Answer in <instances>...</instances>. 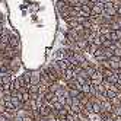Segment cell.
<instances>
[{"mask_svg":"<svg viewBox=\"0 0 121 121\" xmlns=\"http://www.w3.org/2000/svg\"><path fill=\"white\" fill-rule=\"evenodd\" d=\"M104 80H107L108 83H111V85H114V83H117L118 80H120V77H118V73L117 72H114L111 76H108L107 79H104Z\"/></svg>","mask_w":121,"mask_h":121,"instance_id":"cell-9","label":"cell"},{"mask_svg":"<svg viewBox=\"0 0 121 121\" xmlns=\"http://www.w3.org/2000/svg\"><path fill=\"white\" fill-rule=\"evenodd\" d=\"M38 111H39V115L41 117H48L51 114V111H53V108H51V104L50 102H45L41 108H38Z\"/></svg>","mask_w":121,"mask_h":121,"instance_id":"cell-4","label":"cell"},{"mask_svg":"<svg viewBox=\"0 0 121 121\" xmlns=\"http://www.w3.org/2000/svg\"><path fill=\"white\" fill-rule=\"evenodd\" d=\"M9 45L10 47H21V41H19V38H18V35L16 34H13L12 31H10V37H9Z\"/></svg>","mask_w":121,"mask_h":121,"instance_id":"cell-6","label":"cell"},{"mask_svg":"<svg viewBox=\"0 0 121 121\" xmlns=\"http://www.w3.org/2000/svg\"><path fill=\"white\" fill-rule=\"evenodd\" d=\"M117 93H118L117 91H114V89H111V88H109V89H107V93H105V95H107V98H108V99H112V98H115V96H117Z\"/></svg>","mask_w":121,"mask_h":121,"instance_id":"cell-13","label":"cell"},{"mask_svg":"<svg viewBox=\"0 0 121 121\" xmlns=\"http://www.w3.org/2000/svg\"><path fill=\"white\" fill-rule=\"evenodd\" d=\"M91 79V85H99V83H102V80H104V76H102V72H99V70H95V73L89 77Z\"/></svg>","mask_w":121,"mask_h":121,"instance_id":"cell-2","label":"cell"},{"mask_svg":"<svg viewBox=\"0 0 121 121\" xmlns=\"http://www.w3.org/2000/svg\"><path fill=\"white\" fill-rule=\"evenodd\" d=\"M89 89H91V83H85V85H82L80 92L85 93V95H89Z\"/></svg>","mask_w":121,"mask_h":121,"instance_id":"cell-14","label":"cell"},{"mask_svg":"<svg viewBox=\"0 0 121 121\" xmlns=\"http://www.w3.org/2000/svg\"><path fill=\"white\" fill-rule=\"evenodd\" d=\"M21 64H22L21 56H15L13 58H10V70H12L13 73H16V72L21 69Z\"/></svg>","mask_w":121,"mask_h":121,"instance_id":"cell-1","label":"cell"},{"mask_svg":"<svg viewBox=\"0 0 121 121\" xmlns=\"http://www.w3.org/2000/svg\"><path fill=\"white\" fill-rule=\"evenodd\" d=\"M35 121H48V120H47V117H38Z\"/></svg>","mask_w":121,"mask_h":121,"instance_id":"cell-19","label":"cell"},{"mask_svg":"<svg viewBox=\"0 0 121 121\" xmlns=\"http://www.w3.org/2000/svg\"><path fill=\"white\" fill-rule=\"evenodd\" d=\"M117 15H118V16H121V6H120L118 9H117Z\"/></svg>","mask_w":121,"mask_h":121,"instance_id":"cell-23","label":"cell"},{"mask_svg":"<svg viewBox=\"0 0 121 121\" xmlns=\"http://www.w3.org/2000/svg\"><path fill=\"white\" fill-rule=\"evenodd\" d=\"M111 104H112V107H120L121 105V99L118 98V96H115V98H112V99H108Z\"/></svg>","mask_w":121,"mask_h":121,"instance_id":"cell-15","label":"cell"},{"mask_svg":"<svg viewBox=\"0 0 121 121\" xmlns=\"http://www.w3.org/2000/svg\"><path fill=\"white\" fill-rule=\"evenodd\" d=\"M0 42H2V41H0Z\"/></svg>","mask_w":121,"mask_h":121,"instance_id":"cell-25","label":"cell"},{"mask_svg":"<svg viewBox=\"0 0 121 121\" xmlns=\"http://www.w3.org/2000/svg\"><path fill=\"white\" fill-rule=\"evenodd\" d=\"M109 32H111V28L108 26V25H101L99 29H98V34L99 35H104V37H107Z\"/></svg>","mask_w":121,"mask_h":121,"instance_id":"cell-8","label":"cell"},{"mask_svg":"<svg viewBox=\"0 0 121 121\" xmlns=\"http://www.w3.org/2000/svg\"><path fill=\"white\" fill-rule=\"evenodd\" d=\"M114 121H121V115H115V118H114Z\"/></svg>","mask_w":121,"mask_h":121,"instance_id":"cell-22","label":"cell"},{"mask_svg":"<svg viewBox=\"0 0 121 121\" xmlns=\"http://www.w3.org/2000/svg\"><path fill=\"white\" fill-rule=\"evenodd\" d=\"M22 86H25L22 77H21V76H15L13 79H12V89H10V91H21Z\"/></svg>","mask_w":121,"mask_h":121,"instance_id":"cell-3","label":"cell"},{"mask_svg":"<svg viewBox=\"0 0 121 121\" xmlns=\"http://www.w3.org/2000/svg\"><path fill=\"white\" fill-rule=\"evenodd\" d=\"M38 83H39V70L31 72V85H38Z\"/></svg>","mask_w":121,"mask_h":121,"instance_id":"cell-10","label":"cell"},{"mask_svg":"<svg viewBox=\"0 0 121 121\" xmlns=\"http://www.w3.org/2000/svg\"><path fill=\"white\" fill-rule=\"evenodd\" d=\"M3 31H4V25H3V23H0V35L3 34Z\"/></svg>","mask_w":121,"mask_h":121,"instance_id":"cell-21","label":"cell"},{"mask_svg":"<svg viewBox=\"0 0 121 121\" xmlns=\"http://www.w3.org/2000/svg\"><path fill=\"white\" fill-rule=\"evenodd\" d=\"M96 93H102V95L107 93V88H105V85H104V83L96 85Z\"/></svg>","mask_w":121,"mask_h":121,"instance_id":"cell-12","label":"cell"},{"mask_svg":"<svg viewBox=\"0 0 121 121\" xmlns=\"http://www.w3.org/2000/svg\"><path fill=\"white\" fill-rule=\"evenodd\" d=\"M69 6H80L79 4V0H66Z\"/></svg>","mask_w":121,"mask_h":121,"instance_id":"cell-16","label":"cell"},{"mask_svg":"<svg viewBox=\"0 0 121 121\" xmlns=\"http://www.w3.org/2000/svg\"><path fill=\"white\" fill-rule=\"evenodd\" d=\"M6 111V108H4V105H2V104H0V114H3V112Z\"/></svg>","mask_w":121,"mask_h":121,"instance_id":"cell-20","label":"cell"},{"mask_svg":"<svg viewBox=\"0 0 121 121\" xmlns=\"http://www.w3.org/2000/svg\"><path fill=\"white\" fill-rule=\"evenodd\" d=\"M101 107H102V111H105V112H112V104L107 99V101H102L101 102Z\"/></svg>","mask_w":121,"mask_h":121,"instance_id":"cell-7","label":"cell"},{"mask_svg":"<svg viewBox=\"0 0 121 121\" xmlns=\"http://www.w3.org/2000/svg\"><path fill=\"white\" fill-rule=\"evenodd\" d=\"M115 34H117V38H118V41H120V39H121V29H117Z\"/></svg>","mask_w":121,"mask_h":121,"instance_id":"cell-18","label":"cell"},{"mask_svg":"<svg viewBox=\"0 0 121 121\" xmlns=\"http://www.w3.org/2000/svg\"><path fill=\"white\" fill-rule=\"evenodd\" d=\"M102 12H104V3H99V2L93 3L92 9H91V16H98V15H101Z\"/></svg>","mask_w":121,"mask_h":121,"instance_id":"cell-5","label":"cell"},{"mask_svg":"<svg viewBox=\"0 0 121 121\" xmlns=\"http://www.w3.org/2000/svg\"><path fill=\"white\" fill-rule=\"evenodd\" d=\"M112 53H114V56H117V57H121V48H114Z\"/></svg>","mask_w":121,"mask_h":121,"instance_id":"cell-17","label":"cell"},{"mask_svg":"<svg viewBox=\"0 0 121 121\" xmlns=\"http://www.w3.org/2000/svg\"><path fill=\"white\" fill-rule=\"evenodd\" d=\"M99 3H107V2H109V0H98Z\"/></svg>","mask_w":121,"mask_h":121,"instance_id":"cell-24","label":"cell"},{"mask_svg":"<svg viewBox=\"0 0 121 121\" xmlns=\"http://www.w3.org/2000/svg\"><path fill=\"white\" fill-rule=\"evenodd\" d=\"M21 77L25 85H31V72H25L23 74H21Z\"/></svg>","mask_w":121,"mask_h":121,"instance_id":"cell-11","label":"cell"}]
</instances>
